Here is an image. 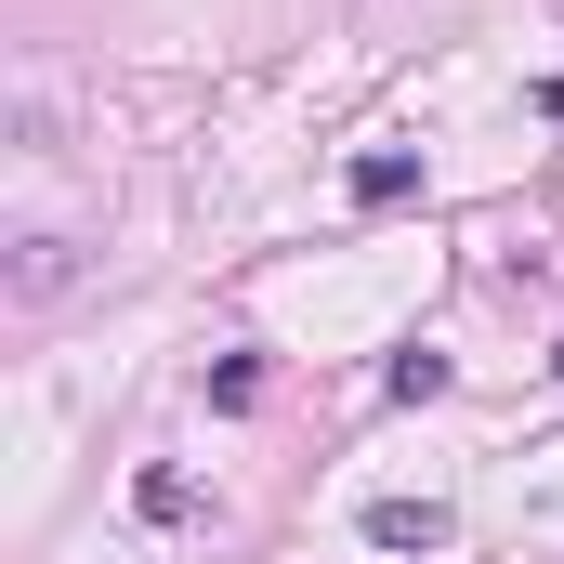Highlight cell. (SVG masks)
I'll return each instance as SVG.
<instances>
[{
  "instance_id": "obj_4",
  "label": "cell",
  "mask_w": 564,
  "mask_h": 564,
  "mask_svg": "<svg viewBox=\"0 0 564 564\" xmlns=\"http://www.w3.org/2000/svg\"><path fill=\"white\" fill-rule=\"evenodd\" d=\"M132 499H144V525H184V512H197V486H184V473H144Z\"/></svg>"
},
{
  "instance_id": "obj_3",
  "label": "cell",
  "mask_w": 564,
  "mask_h": 564,
  "mask_svg": "<svg viewBox=\"0 0 564 564\" xmlns=\"http://www.w3.org/2000/svg\"><path fill=\"white\" fill-rule=\"evenodd\" d=\"M446 381H459V368H446V355H394V368H381V394H394V408H433V394H446Z\"/></svg>"
},
{
  "instance_id": "obj_1",
  "label": "cell",
  "mask_w": 564,
  "mask_h": 564,
  "mask_svg": "<svg viewBox=\"0 0 564 564\" xmlns=\"http://www.w3.org/2000/svg\"><path fill=\"white\" fill-rule=\"evenodd\" d=\"M368 539L381 552H446V499H368Z\"/></svg>"
},
{
  "instance_id": "obj_5",
  "label": "cell",
  "mask_w": 564,
  "mask_h": 564,
  "mask_svg": "<svg viewBox=\"0 0 564 564\" xmlns=\"http://www.w3.org/2000/svg\"><path fill=\"white\" fill-rule=\"evenodd\" d=\"M552 381H564V341H552Z\"/></svg>"
},
{
  "instance_id": "obj_2",
  "label": "cell",
  "mask_w": 564,
  "mask_h": 564,
  "mask_svg": "<svg viewBox=\"0 0 564 564\" xmlns=\"http://www.w3.org/2000/svg\"><path fill=\"white\" fill-rule=\"evenodd\" d=\"M355 197H368V210H394V197H421V158H408V144H381V158H355Z\"/></svg>"
}]
</instances>
